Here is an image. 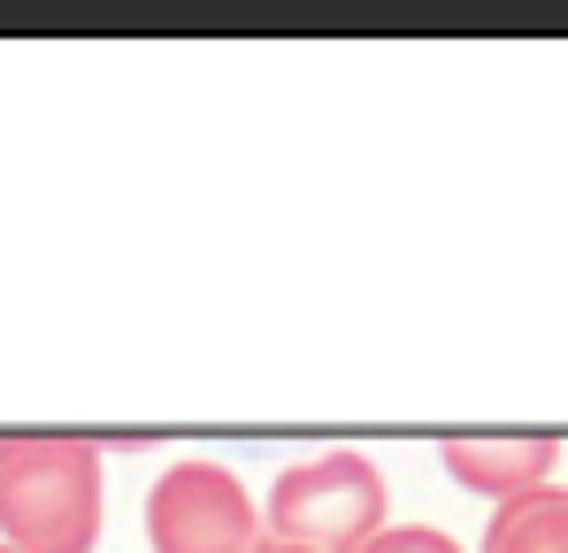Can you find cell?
<instances>
[{
	"label": "cell",
	"mask_w": 568,
	"mask_h": 553,
	"mask_svg": "<svg viewBox=\"0 0 568 553\" xmlns=\"http://www.w3.org/2000/svg\"><path fill=\"white\" fill-rule=\"evenodd\" d=\"M108 515V469L93 439L16 431L0 439V546L8 553H93Z\"/></svg>",
	"instance_id": "6da1fadb"
},
{
	"label": "cell",
	"mask_w": 568,
	"mask_h": 553,
	"mask_svg": "<svg viewBox=\"0 0 568 553\" xmlns=\"http://www.w3.org/2000/svg\"><path fill=\"white\" fill-rule=\"evenodd\" d=\"M384 531V476L369 454H315L292 461L262 500V539L300 553H362Z\"/></svg>",
	"instance_id": "7a4b0ae2"
},
{
	"label": "cell",
	"mask_w": 568,
	"mask_h": 553,
	"mask_svg": "<svg viewBox=\"0 0 568 553\" xmlns=\"http://www.w3.org/2000/svg\"><path fill=\"white\" fill-rule=\"evenodd\" d=\"M154 553H262V500L223 461H178L146 484Z\"/></svg>",
	"instance_id": "3957f363"
},
{
	"label": "cell",
	"mask_w": 568,
	"mask_h": 553,
	"mask_svg": "<svg viewBox=\"0 0 568 553\" xmlns=\"http://www.w3.org/2000/svg\"><path fill=\"white\" fill-rule=\"evenodd\" d=\"M561 469V439H446V476L462 492H484L491 507L554 484Z\"/></svg>",
	"instance_id": "277c9868"
},
{
	"label": "cell",
	"mask_w": 568,
	"mask_h": 553,
	"mask_svg": "<svg viewBox=\"0 0 568 553\" xmlns=\"http://www.w3.org/2000/svg\"><path fill=\"white\" fill-rule=\"evenodd\" d=\"M484 553H568V484H538V492L491 507Z\"/></svg>",
	"instance_id": "5b68a950"
},
{
	"label": "cell",
	"mask_w": 568,
	"mask_h": 553,
	"mask_svg": "<svg viewBox=\"0 0 568 553\" xmlns=\"http://www.w3.org/2000/svg\"><path fill=\"white\" fill-rule=\"evenodd\" d=\"M362 553H469L462 539H446L438 523H384Z\"/></svg>",
	"instance_id": "8992f818"
},
{
	"label": "cell",
	"mask_w": 568,
	"mask_h": 553,
	"mask_svg": "<svg viewBox=\"0 0 568 553\" xmlns=\"http://www.w3.org/2000/svg\"><path fill=\"white\" fill-rule=\"evenodd\" d=\"M262 553H300V546H277V539H262Z\"/></svg>",
	"instance_id": "52a82bcc"
},
{
	"label": "cell",
	"mask_w": 568,
	"mask_h": 553,
	"mask_svg": "<svg viewBox=\"0 0 568 553\" xmlns=\"http://www.w3.org/2000/svg\"><path fill=\"white\" fill-rule=\"evenodd\" d=\"M0 553H8V546H0Z\"/></svg>",
	"instance_id": "ba28073f"
}]
</instances>
